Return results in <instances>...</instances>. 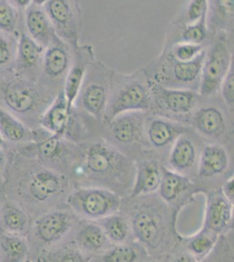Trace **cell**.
<instances>
[{"instance_id": "cell-36", "label": "cell", "mask_w": 234, "mask_h": 262, "mask_svg": "<svg viewBox=\"0 0 234 262\" xmlns=\"http://www.w3.org/2000/svg\"><path fill=\"white\" fill-rule=\"evenodd\" d=\"M205 51L203 44L189 42H177L172 48L171 56L179 61H189Z\"/></svg>"}, {"instance_id": "cell-10", "label": "cell", "mask_w": 234, "mask_h": 262, "mask_svg": "<svg viewBox=\"0 0 234 262\" xmlns=\"http://www.w3.org/2000/svg\"><path fill=\"white\" fill-rule=\"evenodd\" d=\"M66 179L59 173L40 170L34 173L28 182V192L33 200L44 202L62 191Z\"/></svg>"}, {"instance_id": "cell-17", "label": "cell", "mask_w": 234, "mask_h": 262, "mask_svg": "<svg viewBox=\"0 0 234 262\" xmlns=\"http://www.w3.org/2000/svg\"><path fill=\"white\" fill-rule=\"evenodd\" d=\"M163 107L172 113L183 115L193 111L196 104V94L193 90H173L164 86L157 88Z\"/></svg>"}, {"instance_id": "cell-13", "label": "cell", "mask_w": 234, "mask_h": 262, "mask_svg": "<svg viewBox=\"0 0 234 262\" xmlns=\"http://www.w3.org/2000/svg\"><path fill=\"white\" fill-rule=\"evenodd\" d=\"M69 111L63 91L59 93L54 103L48 107L40 118V125L53 135L62 137L70 122Z\"/></svg>"}, {"instance_id": "cell-22", "label": "cell", "mask_w": 234, "mask_h": 262, "mask_svg": "<svg viewBox=\"0 0 234 262\" xmlns=\"http://www.w3.org/2000/svg\"><path fill=\"white\" fill-rule=\"evenodd\" d=\"M196 159V149L193 141L185 136H181L176 141L169 155V164L179 171L193 166Z\"/></svg>"}, {"instance_id": "cell-32", "label": "cell", "mask_w": 234, "mask_h": 262, "mask_svg": "<svg viewBox=\"0 0 234 262\" xmlns=\"http://www.w3.org/2000/svg\"><path fill=\"white\" fill-rule=\"evenodd\" d=\"M176 132L177 128L172 123L164 120L156 119L148 127V139L155 147L162 148L174 138Z\"/></svg>"}, {"instance_id": "cell-37", "label": "cell", "mask_w": 234, "mask_h": 262, "mask_svg": "<svg viewBox=\"0 0 234 262\" xmlns=\"http://www.w3.org/2000/svg\"><path fill=\"white\" fill-rule=\"evenodd\" d=\"M61 138L62 137L57 135H52V137L39 143L37 145V153L39 157L45 160H53L60 156L62 150Z\"/></svg>"}, {"instance_id": "cell-39", "label": "cell", "mask_w": 234, "mask_h": 262, "mask_svg": "<svg viewBox=\"0 0 234 262\" xmlns=\"http://www.w3.org/2000/svg\"><path fill=\"white\" fill-rule=\"evenodd\" d=\"M207 9L208 0H190L184 16L186 24L199 20L202 16L207 12Z\"/></svg>"}, {"instance_id": "cell-34", "label": "cell", "mask_w": 234, "mask_h": 262, "mask_svg": "<svg viewBox=\"0 0 234 262\" xmlns=\"http://www.w3.org/2000/svg\"><path fill=\"white\" fill-rule=\"evenodd\" d=\"M207 12L202 16L199 20L190 24L185 25L180 35L178 42H189L194 44H203L207 36L208 27L206 20Z\"/></svg>"}, {"instance_id": "cell-18", "label": "cell", "mask_w": 234, "mask_h": 262, "mask_svg": "<svg viewBox=\"0 0 234 262\" xmlns=\"http://www.w3.org/2000/svg\"><path fill=\"white\" fill-rule=\"evenodd\" d=\"M161 177L162 173L157 162H142L137 169V178L131 191V196L136 198L158 190Z\"/></svg>"}, {"instance_id": "cell-8", "label": "cell", "mask_w": 234, "mask_h": 262, "mask_svg": "<svg viewBox=\"0 0 234 262\" xmlns=\"http://www.w3.org/2000/svg\"><path fill=\"white\" fill-rule=\"evenodd\" d=\"M69 47V44L56 36L50 45L45 48L42 60L45 75L52 79H57L68 73L71 66Z\"/></svg>"}, {"instance_id": "cell-40", "label": "cell", "mask_w": 234, "mask_h": 262, "mask_svg": "<svg viewBox=\"0 0 234 262\" xmlns=\"http://www.w3.org/2000/svg\"><path fill=\"white\" fill-rule=\"evenodd\" d=\"M221 95L222 98L227 106L233 107L234 103V71L233 64L229 69L228 73L223 80L221 86Z\"/></svg>"}, {"instance_id": "cell-6", "label": "cell", "mask_w": 234, "mask_h": 262, "mask_svg": "<svg viewBox=\"0 0 234 262\" xmlns=\"http://www.w3.org/2000/svg\"><path fill=\"white\" fill-rule=\"evenodd\" d=\"M74 49L76 50L75 58L74 63L70 66L67 73L65 86L63 90L68 107L70 111H72L74 101H76L80 95L87 70L89 69V64L92 63L93 60V51L91 48L84 46L81 48L76 47Z\"/></svg>"}, {"instance_id": "cell-19", "label": "cell", "mask_w": 234, "mask_h": 262, "mask_svg": "<svg viewBox=\"0 0 234 262\" xmlns=\"http://www.w3.org/2000/svg\"><path fill=\"white\" fill-rule=\"evenodd\" d=\"M234 0H208L207 27L225 32L233 25Z\"/></svg>"}, {"instance_id": "cell-16", "label": "cell", "mask_w": 234, "mask_h": 262, "mask_svg": "<svg viewBox=\"0 0 234 262\" xmlns=\"http://www.w3.org/2000/svg\"><path fill=\"white\" fill-rule=\"evenodd\" d=\"M108 99L109 90L105 84L99 81L87 84L80 93V101L84 110L99 121L104 116Z\"/></svg>"}, {"instance_id": "cell-30", "label": "cell", "mask_w": 234, "mask_h": 262, "mask_svg": "<svg viewBox=\"0 0 234 262\" xmlns=\"http://www.w3.org/2000/svg\"><path fill=\"white\" fill-rule=\"evenodd\" d=\"M0 248L3 252L6 261H23L28 254V247L24 239L12 233L5 235L1 238Z\"/></svg>"}, {"instance_id": "cell-24", "label": "cell", "mask_w": 234, "mask_h": 262, "mask_svg": "<svg viewBox=\"0 0 234 262\" xmlns=\"http://www.w3.org/2000/svg\"><path fill=\"white\" fill-rule=\"evenodd\" d=\"M132 228L135 236L144 244L153 245L158 238V224L154 216L145 211L134 216Z\"/></svg>"}, {"instance_id": "cell-1", "label": "cell", "mask_w": 234, "mask_h": 262, "mask_svg": "<svg viewBox=\"0 0 234 262\" xmlns=\"http://www.w3.org/2000/svg\"><path fill=\"white\" fill-rule=\"evenodd\" d=\"M232 65V54L225 33H220L205 54L202 68L199 93L211 96L220 89L224 78Z\"/></svg>"}, {"instance_id": "cell-11", "label": "cell", "mask_w": 234, "mask_h": 262, "mask_svg": "<svg viewBox=\"0 0 234 262\" xmlns=\"http://www.w3.org/2000/svg\"><path fill=\"white\" fill-rule=\"evenodd\" d=\"M120 156L111 147L102 143H95L86 153L87 170L95 175H106L118 169Z\"/></svg>"}, {"instance_id": "cell-2", "label": "cell", "mask_w": 234, "mask_h": 262, "mask_svg": "<svg viewBox=\"0 0 234 262\" xmlns=\"http://www.w3.org/2000/svg\"><path fill=\"white\" fill-rule=\"evenodd\" d=\"M74 212L89 219H101L117 212L121 201L112 191L99 188L80 189L68 199Z\"/></svg>"}, {"instance_id": "cell-41", "label": "cell", "mask_w": 234, "mask_h": 262, "mask_svg": "<svg viewBox=\"0 0 234 262\" xmlns=\"http://www.w3.org/2000/svg\"><path fill=\"white\" fill-rule=\"evenodd\" d=\"M223 193L229 202L233 204L234 200V178L231 177L223 185Z\"/></svg>"}, {"instance_id": "cell-9", "label": "cell", "mask_w": 234, "mask_h": 262, "mask_svg": "<svg viewBox=\"0 0 234 262\" xmlns=\"http://www.w3.org/2000/svg\"><path fill=\"white\" fill-rule=\"evenodd\" d=\"M71 217L60 211L48 212L35 222V235L44 243H54L62 238L71 228Z\"/></svg>"}, {"instance_id": "cell-33", "label": "cell", "mask_w": 234, "mask_h": 262, "mask_svg": "<svg viewBox=\"0 0 234 262\" xmlns=\"http://www.w3.org/2000/svg\"><path fill=\"white\" fill-rule=\"evenodd\" d=\"M18 34L0 31V69H8L14 66Z\"/></svg>"}, {"instance_id": "cell-20", "label": "cell", "mask_w": 234, "mask_h": 262, "mask_svg": "<svg viewBox=\"0 0 234 262\" xmlns=\"http://www.w3.org/2000/svg\"><path fill=\"white\" fill-rule=\"evenodd\" d=\"M197 129L206 137H220L225 131V122L222 113L217 107H203L194 116Z\"/></svg>"}, {"instance_id": "cell-14", "label": "cell", "mask_w": 234, "mask_h": 262, "mask_svg": "<svg viewBox=\"0 0 234 262\" xmlns=\"http://www.w3.org/2000/svg\"><path fill=\"white\" fill-rule=\"evenodd\" d=\"M231 203L224 195L214 196L208 203L205 219V229L219 234L231 223Z\"/></svg>"}, {"instance_id": "cell-25", "label": "cell", "mask_w": 234, "mask_h": 262, "mask_svg": "<svg viewBox=\"0 0 234 262\" xmlns=\"http://www.w3.org/2000/svg\"><path fill=\"white\" fill-rule=\"evenodd\" d=\"M161 173L159 194L164 201L172 202L188 187L189 180L178 173L166 169H162Z\"/></svg>"}, {"instance_id": "cell-29", "label": "cell", "mask_w": 234, "mask_h": 262, "mask_svg": "<svg viewBox=\"0 0 234 262\" xmlns=\"http://www.w3.org/2000/svg\"><path fill=\"white\" fill-rule=\"evenodd\" d=\"M0 134L4 140L18 143L26 138L27 131L22 122L0 107Z\"/></svg>"}, {"instance_id": "cell-31", "label": "cell", "mask_w": 234, "mask_h": 262, "mask_svg": "<svg viewBox=\"0 0 234 262\" xmlns=\"http://www.w3.org/2000/svg\"><path fill=\"white\" fill-rule=\"evenodd\" d=\"M21 12L11 0H0V31L18 34L22 28Z\"/></svg>"}, {"instance_id": "cell-44", "label": "cell", "mask_w": 234, "mask_h": 262, "mask_svg": "<svg viewBox=\"0 0 234 262\" xmlns=\"http://www.w3.org/2000/svg\"><path fill=\"white\" fill-rule=\"evenodd\" d=\"M48 1V0H33V4L36 6H43Z\"/></svg>"}, {"instance_id": "cell-35", "label": "cell", "mask_w": 234, "mask_h": 262, "mask_svg": "<svg viewBox=\"0 0 234 262\" xmlns=\"http://www.w3.org/2000/svg\"><path fill=\"white\" fill-rule=\"evenodd\" d=\"M217 235L216 233L205 229L190 239L187 245V248L195 256H205L216 243Z\"/></svg>"}, {"instance_id": "cell-28", "label": "cell", "mask_w": 234, "mask_h": 262, "mask_svg": "<svg viewBox=\"0 0 234 262\" xmlns=\"http://www.w3.org/2000/svg\"><path fill=\"white\" fill-rule=\"evenodd\" d=\"M101 229L103 230L105 235L109 241L116 243L124 242L130 232V225L127 219L121 214L108 215L100 219Z\"/></svg>"}, {"instance_id": "cell-5", "label": "cell", "mask_w": 234, "mask_h": 262, "mask_svg": "<svg viewBox=\"0 0 234 262\" xmlns=\"http://www.w3.org/2000/svg\"><path fill=\"white\" fill-rule=\"evenodd\" d=\"M4 101L10 110L25 114L33 111L39 100L35 85L23 78H16L4 86Z\"/></svg>"}, {"instance_id": "cell-43", "label": "cell", "mask_w": 234, "mask_h": 262, "mask_svg": "<svg viewBox=\"0 0 234 262\" xmlns=\"http://www.w3.org/2000/svg\"><path fill=\"white\" fill-rule=\"evenodd\" d=\"M5 164H6V157H5L3 150L1 149V147H0V173L2 172Z\"/></svg>"}, {"instance_id": "cell-38", "label": "cell", "mask_w": 234, "mask_h": 262, "mask_svg": "<svg viewBox=\"0 0 234 262\" xmlns=\"http://www.w3.org/2000/svg\"><path fill=\"white\" fill-rule=\"evenodd\" d=\"M137 251L130 246H118L108 251L101 260L105 262H132L137 260Z\"/></svg>"}, {"instance_id": "cell-12", "label": "cell", "mask_w": 234, "mask_h": 262, "mask_svg": "<svg viewBox=\"0 0 234 262\" xmlns=\"http://www.w3.org/2000/svg\"><path fill=\"white\" fill-rule=\"evenodd\" d=\"M45 48L34 41L25 30L24 25L18 33V48L14 67L19 73H26L42 64Z\"/></svg>"}, {"instance_id": "cell-23", "label": "cell", "mask_w": 234, "mask_h": 262, "mask_svg": "<svg viewBox=\"0 0 234 262\" xmlns=\"http://www.w3.org/2000/svg\"><path fill=\"white\" fill-rule=\"evenodd\" d=\"M0 224L6 232L18 234L27 229L28 216L19 206L7 202L0 210Z\"/></svg>"}, {"instance_id": "cell-42", "label": "cell", "mask_w": 234, "mask_h": 262, "mask_svg": "<svg viewBox=\"0 0 234 262\" xmlns=\"http://www.w3.org/2000/svg\"><path fill=\"white\" fill-rule=\"evenodd\" d=\"M11 2L20 12H24L33 4V0H11Z\"/></svg>"}, {"instance_id": "cell-21", "label": "cell", "mask_w": 234, "mask_h": 262, "mask_svg": "<svg viewBox=\"0 0 234 262\" xmlns=\"http://www.w3.org/2000/svg\"><path fill=\"white\" fill-rule=\"evenodd\" d=\"M206 51L189 61H179L169 56L172 60V73L176 81L182 84L193 83L201 75L202 68L205 61Z\"/></svg>"}, {"instance_id": "cell-15", "label": "cell", "mask_w": 234, "mask_h": 262, "mask_svg": "<svg viewBox=\"0 0 234 262\" xmlns=\"http://www.w3.org/2000/svg\"><path fill=\"white\" fill-rule=\"evenodd\" d=\"M228 154L224 147L219 144L206 145L199 159V175L210 178L225 171L228 166Z\"/></svg>"}, {"instance_id": "cell-3", "label": "cell", "mask_w": 234, "mask_h": 262, "mask_svg": "<svg viewBox=\"0 0 234 262\" xmlns=\"http://www.w3.org/2000/svg\"><path fill=\"white\" fill-rule=\"evenodd\" d=\"M151 105L152 100L147 85L138 79L127 77L110 100L104 116L110 122L121 114L148 111Z\"/></svg>"}, {"instance_id": "cell-26", "label": "cell", "mask_w": 234, "mask_h": 262, "mask_svg": "<svg viewBox=\"0 0 234 262\" xmlns=\"http://www.w3.org/2000/svg\"><path fill=\"white\" fill-rule=\"evenodd\" d=\"M77 242L84 249L98 253L107 247L109 238L101 227L94 224H88L83 226L78 232Z\"/></svg>"}, {"instance_id": "cell-27", "label": "cell", "mask_w": 234, "mask_h": 262, "mask_svg": "<svg viewBox=\"0 0 234 262\" xmlns=\"http://www.w3.org/2000/svg\"><path fill=\"white\" fill-rule=\"evenodd\" d=\"M130 114L123 113L110 121V128L116 140L122 143H131L138 134V122Z\"/></svg>"}, {"instance_id": "cell-4", "label": "cell", "mask_w": 234, "mask_h": 262, "mask_svg": "<svg viewBox=\"0 0 234 262\" xmlns=\"http://www.w3.org/2000/svg\"><path fill=\"white\" fill-rule=\"evenodd\" d=\"M45 11L59 39L73 48L78 47L79 14L73 0H48Z\"/></svg>"}, {"instance_id": "cell-7", "label": "cell", "mask_w": 234, "mask_h": 262, "mask_svg": "<svg viewBox=\"0 0 234 262\" xmlns=\"http://www.w3.org/2000/svg\"><path fill=\"white\" fill-rule=\"evenodd\" d=\"M24 13L26 32L39 45L48 48L57 35L44 7L32 4Z\"/></svg>"}, {"instance_id": "cell-45", "label": "cell", "mask_w": 234, "mask_h": 262, "mask_svg": "<svg viewBox=\"0 0 234 262\" xmlns=\"http://www.w3.org/2000/svg\"><path fill=\"white\" fill-rule=\"evenodd\" d=\"M4 142H5V140H4L3 137H2V136H1V134H0V147L3 145Z\"/></svg>"}]
</instances>
